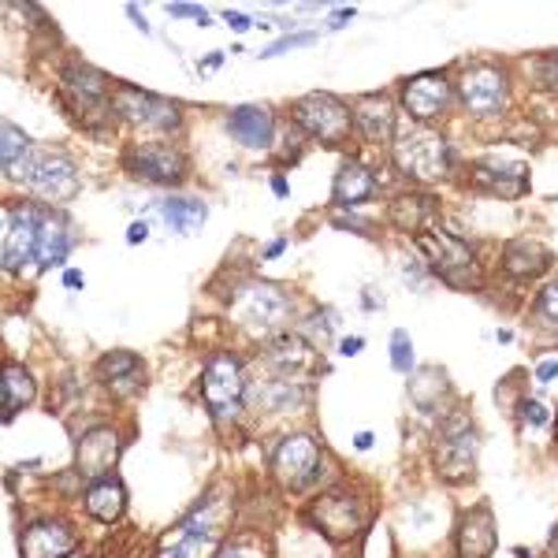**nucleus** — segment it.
<instances>
[{"label":"nucleus","instance_id":"obj_23","mask_svg":"<svg viewBox=\"0 0 558 558\" xmlns=\"http://www.w3.org/2000/svg\"><path fill=\"white\" fill-rule=\"evenodd\" d=\"M551 265H555V254L536 239H514L507 250H502V268H507V276L521 279V283L544 276Z\"/></svg>","mask_w":558,"mask_h":558},{"label":"nucleus","instance_id":"obj_25","mask_svg":"<svg viewBox=\"0 0 558 558\" xmlns=\"http://www.w3.org/2000/svg\"><path fill=\"white\" fill-rule=\"evenodd\" d=\"M83 499H86V514L94 521H101V525H116V521L123 518V510H128V492H123V484L116 481V476L94 481Z\"/></svg>","mask_w":558,"mask_h":558},{"label":"nucleus","instance_id":"obj_36","mask_svg":"<svg viewBox=\"0 0 558 558\" xmlns=\"http://www.w3.org/2000/svg\"><path fill=\"white\" fill-rule=\"evenodd\" d=\"M317 41V34H287V38H279L276 45H268L265 52H260V57H279V52H287V49H299V45H313Z\"/></svg>","mask_w":558,"mask_h":558},{"label":"nucleus","instance_id":"obj_27","mask_svg":"<svg viewBox=\"0 0 558 558\" xmlns=\"http://www.w3.org/2000/svg\"><path fill=\"white\" fill-rule=\"evenodd\" d=\"M38 395V384H34L31 368H23L20 362L4 365V380H0V402H4V417L12 421L15 413L26 410Z\"/></svg>","mask_w":558,"mask_h":558},{"label":"nucleus","instance_id":"obj_39","mask_svg":"<svg viewBox=\"0 0 558 558\" xmlns=\"http://www.w3.org/2000/svg\"><path fill=\"white\" fill-rule=\"evenodd\" d=\"M536 380L539 384H555L558 380V357H547V362L536 365Z\"/></svg>","mask_w":558,"mask_h":558},{"label":"nucleus","instance_id":"obj_2","mask_svg":"<svg viewBox=\"0 0 558 558\" xmlns=\"http://www.w3.org/2000/svg\"><path fill=\"white\" fill-rule=\"evenodd\" d=\"M391 160L399 168V175H407L410 183H439V179L451 175L454 153L444 134L417 123V128H410L407 134L395 138Z\"/></svg>","mask_w":558,"mask_h":558},{"label":"nucleus","instance_id":"obj_8","mask_svg":"<svg viewBox=\"0 0 558 558\" xmlns=\"http://www.w3.org/2000/svg\"><path fill=\"white\" fill-rule=\"evenodd\" d=\"M112 108H116V120L131 123V128H142V131L175 134L183 128V105L168 101V97H160V94H149V89L128 86V83H120L112 89Z\"/></svg>","mask_w":558,"mask_h":558},{"label":"nucleus","instance_id":"obj_10","mask_svg":"<svg viewBox=\"0 0 558 558\" xmlns=\"http://www.w3.org/2000/svg\"><path fill=\"white\" fill-rule=\"evenodd\" d=\"M417 246L428 254L432 272L444 279V283L462 287V291L476 287V254L465 239L451 235V231H421Z\"/></svg>","mask_w":558,"mask_h":558},{"label":"nucleus","instance_id":"obj_50","mask_svg":"<svg viewBox=\"0 0 558 558\" xmlns=\"http://www.w3.org/2000/svg\"><path fill=\"white\" fill-rule=\"evenodd\" d=\"M68 558H89V555H68Z\"/></svg>","mask_w":558,"mask_h":558},{"label":"nucleus","instance_id":"obj_28","mask_svg":"<svg viewBox=\"0 0 558 558\" xmlns=\"http://www.w3.org/2000/svg\"><path fill=\"white\" fill-rule=\"evenodd\" d=\"M205 216H209V209H205V202H197V197H165V202H160V220L172 231H179V235H194L205 223Z\"/></svg>","mask_w":558,"mask_h":558},{"label":"nucleus","instance_id":"obj_46","mask_svg":"<svg viewBox=\"0 0 558 558\" xmlns=\"http://www.w3.org/2000/svg\"><path fill=\"white\" fill-rule=\"evenodd\" d=\"M128 15H131V20H134V26H138V31H142V34H149V23H146V20H142V15H138V8H134V4H131V8H128Z\"/></svg>","mask_w":558,"mask_h":558},{"label":"nucleus","instance_id":"obj_35","mask_svg":"<svg viewBox=\"0 0 558 558\" xmlns=\"http://www.w3.org/2000/svg\"><path fill=\"white\" fill-rule=\"evenodd\" d=\"M216 558H268V555L260 551V544H254V539H235V544H223Z\"/></svg>","mask_w":558,"mask_h":558},{"label":"nucleus","instance_id":"obj_45","mask_svg":"<svg viewBox=\"0 0 558 558\" xmlns=\"http://www.w3.org/2000/svg\"><path fill=\"white\" fill-rule=\"evenodd\" d=\"M354 447H357V451H368V447H373V432H357Z\"/></svg>","mask_w":558,"mask_h":558},{"label":"nucleus","instance_id":"obj_41","mask_svg":"<svg viewBox=\"0 0 558 558\" xmlns=\"http://www.w3.org/2000/svg\"><path fill=\"white\" fill-rule=\"evenodd\" d=\"M149 239V223L146 220H134L131 228H128V242L131 246H138V242H146Z\"/></svg>","mask_w":558,"mask_h":558},{"label":"nucleus","instance_id":"obj_19","mask_svg":"<svg viewBox=\"0 0 558 558\" xmlns=\"http://www.w3.org/2000/svg\"><path fill=\"white\" fill-rule=\"evenodd\" d=\"M223 128H228L231 138L239 142V146L246 149H268L276 138V116L268 105H239L228 112V120H223Z\"/></svg>","mask_w":558,"mask_h":558},{"label":"nucleus","instance_id":"obj_16","mask_svg":"<svg viewBox=\"0 0 558 558\" xmlns=\"http://www.w3.org/2000/svg\"><path fill=\"white\" fill-rule=\"evenodd\" d=\"M116 458H120V432L97 425V428H89L86 436H78L75 473L94 484V481H101V476H112Z\"/></svg>","mask_w":558,"mask_h":558},{"label":"nucleus","instance_id":"obj_44","mask_svg":"<svg viewBox=\"0 0 558 558\" xmlns=\"http://www.w3.org/2000/svg\"><path fill=\"white\" fill-rule=\"evenodd\" d=\"M64 283H68V287H86V276L78 272V268H68V272H64Z\"/></svg>","mask_w":558,"mask_h":558},{"label":"nucleus","instance_id":"obj_47","mask_svg":"<svg viewBox=\"0 0 558 558\" xmlns=\"http://www.w3.org/2000/svg\"><path fill=\"white\" fill-rule=\"evenodd\" d=\"M272 191H276L279 197H287V191H291V186H287V179H283V175H276V179H272Z\"/></svg>","mask_w":558,"mask_h":558},{"label":"nucleus","instance_id":"obj_42","mask_svg":"<svg viewBox=\"0 0 558 558\" xmlns=\"http://www.w3.org/2000/svg\"><path fill=\"white\" fill-rule=\"evenodd\" d=\"M362 347H365V339H362V336H350V339H343V343H339V354H343V357H354V354H362Z\"/></svg>","mask_w":558,"mask_h":558},{"label":"nucleus","instance_id":"obj_12","mask_svg":"<svg viewBox=\"0 0 558 558\" xmlns=\"http://www.w3.org/2000/svg\"><path fill=\"white\" fill-rule=\"evenodd\" d=\"M41 213L34 205H4V231H0V257L4 272H20L26 260L38 257Z\"/></svg>","mask_w":558,"mask_h":558},{"label":"nucleus","instance_id":"obj_18","mask_svg":"<svg viewBox=\"0 0 558 558\" xmlns=\"http://www.w3.org/2000/svg\"><path fill=\"white\" fill-rule=\"evenodd\" d=\"M354 112V131L368 146H395V105L387 94H365L350 105Z\"/></svg>","mask_w":558,"mask_h":558},{"label":"nucleus","instance_id":"obj_26","mask_svg":"<svg viewBox=\"0 0 558 558\" xmlns=\"http://www.w3.org/2000/svg\"><path fill=\"white\" fill-rule=\"evenodd\" d=\"M432 213H436V197L417 194V191H402L387 202V220L399 231H413V235H421V223H425Z\"/></svg>","mask_w":558,"mask_h":558},{"label":"nucleus","instance_id":"obj_20","mask_svg":"<svg viewBox=\"0 0 558 558\" xmlns=\"http://www.w3.org/2000/svg\"><path fill=\"white\" fill-rule=\"evenodd\" d=\"M499 547V529L488 507H473L470 514H462L458 521V536H454V551L458 558H492Z\"/></svg>","mask_w":558,"mask_h":558},{"label":"nucleus","instance_id":"obj_5","mask_svg":"<svg viewBox=\"0 0 558 558\" xmlns=\"http://www.w3.org/2000/svg\"><path fill=\"white\" fill-rule=\"evenodd\" d=\"M291 116H294V128L302 134H310V138H317L320 146H328V149L347 146L350 131H354V112H350V105L336 94H320V89L299 97V101L291 105Z\"/></svg>","mask_w":558,"mask_h":558},{"label":"nucleus","instance_id":"obj_7","mask_svg":"<svg viewBox=\"0 0 558 558\" xmlns=\"http://www.w3.org/2000/svg\"><path fill=\"white\" fill-rule=\"evenodd\" d=\"M202 399L216 421H235L246 399V373L231 350H216L202 368Z\"/></svg>","mask_w":558,"mask_h":558},{"label":"nucleus","instance_id":"obj_31","mask_svg":"<svg viewBox=\"0 0 558 558\" xmlns=\"http://www.w3.org/2000/svg\"><path fill=\"white\" fill-rule=\"evenodd\" d=\"M310 399V391L302 387V380H291V376H279V380L272 384H265L257 391V402L265 410H272V413H283V410H294L299 402Z\"/></svg>","mask_w":558,"mask_h":558},{"label":"nucleus","instance_id":"obj_24","mask_svg":"<svg viewBox=\"0 0 558 558\" xmlns=\"http://www.w3.org/2000/svg\"><path fill=\"white\" fill-rule=\"evenodd\" d=\"M71 246H75V235H71V223L64 216H57L52 209L41 213V235H38V268H52L64 265Z\"/></svg>","mask_w":558,"mask_h":558},{"label":"nucleus","instance_id":"obj_32","mask_svg":"<svg viewBox=\"0 0 558 558\" xmlns=\"http://www.w3.org/2000/svg\"><path fill=\"white\" fill-rule=\"evenodd\" d=\"M31 138H26V131L15 128L12 120H4V142H0V165H4V175L8 179H20L23 165L31 160Z\"/></svg>","mask_w":558,"mask_h":558},{"label":"nucleus","instance_id":"obj_9","mask_svg":"<svg viewBox=\"0 0 558 558\" xmlns=\"http://www.w3.org/2000/svg\"><path fill=\"white\" fill-rule=\"evenodd\" d=\"M120 165L123 172H131L134 179L153 186H175L191 172V160H186V153L175 142H131L123 149Z\"/></svg>","mask_w":558,"mask_h":558},{"label":"nucleus","instance_id":"obj_29","mask_svg":"<svg viewBox=\"0 0 558 558\" xmlns=\"http://www.w3.org/2000/svg\"><path fill=\"white\" fill-rule=\"evenodd\" d=\"M268 362H272L283 376L299 380V373H305V368L313 365V350H310V343H302L299 336H279L272 350H268Z\"/></svg>","mask_w":558,"mask_h":558},{"label":"nucleus","instance_id":"obj_40","mask_svg":"<svg viewBox=\"0 0 558 558\" xmlns=\"http://www.w3.org/2000/svg\"><path fill=\"white\" fill-rule=\"evenodd\" d=\"M223 23H228V26H231V31H235V34H246L250 26H254V23L246 20V15H242V12H231V8H228V12H223Z\"/></svg>","mask_w":558,"mask_h":558},{"label":"nucleus","instance_id":"obj_17","mask_svg":"<svg viewBox=\"0 0 558 558\" xmlns=\"http://www.w3.org/2000/svg\"><path fill=\"white\" fill-rule=\"evenodd\" d=\"M23 558H68L75 555V529L64 518H41L31 521L20 536Z\"/></svg>","mask_w":558,"mask_h":558},{"label":"nucleus","instance_id":"obj_48","mask_svg":"<svg viewBox=\"0 0 558 558\" xmlns=\"http://www.w3.org/2000/svg\"><path fill=\"white\" fill-rule=\"evenodd\" d=\"M283 246H287V242H283V239H276L272 246L265 250V257H276V254H283Z\"/></svg>","mask_w":558,"mask_h":558},{"label":"nucleus","instance_id":"obj_22","mask_svg":"<svg viewBox=\"0 0 558 558\" xmlns=\"http://www.w3.org/2000/svg\"><path fill=\"white\" fill-rule=\"evenodd\" d=\"M97 373H101V380L108 384V391L120 395V399H131V395L142 391V384H146V368H142L138 354H131V350H112L108 357H101Z\"/></svg>","mask_w":558,"mask_h":558},{"label":"nucleus","instance_id":"obj_13","mask_svg":"<svg viewBox=\"0 0 558 558\" xmlns=\"http://www.w3.org/2000/svg\"><path fill=\"white\" fill-rule=\"evenodd\" d=\"M272 473L287 492H302L320 473V444L313 436H287L272 454Z\"/></svg>","mask_w":558,"mask_h":558},{"label":"nucleus","instance_id":"obj_4","mask_svg":"<svg viewBox=\"0 0 558 558\" xmlns=\"http://www.w3.org/2000/svg\"><path fill=\"white\" fill-rule=\"evenodd\" d=\"M294 310V299L276 283H242L231 299V317L242 331H250L254 339H265L287 324Z\"/></svg>","mask_w":558,"mask_h":558},{"label":"nucleus","instance_id":"obj_14","mask_svg":"<svg viewBox=\"0 0 558 558\" xmlns=\"http://www.w3.org/2000/svg\"><path fill=\"white\" fill-rule=\"evenodd\" d=\"M473 458H476V432L462 413H454L436 432V465L447 481H465V476H473Z\"/></svg>","mask_w":558,"mask_h":558},{"label":"nucleus","instance_id":"obj_3","mask_svg":"<svg viewBox=\"0 0 558 558\" xmlns=\"http://www.w3.org/2000/svg\"><path fill=\"white\" fill-rule=\"evenodd\" d=\"M458 105H462L465 116L473 120H492V116H502L510 105V71L502 64H492V60H476V64H465L458 71L454 83Z\"/></svg>","mask_w":558,"mask_h":558},{"label":"nucleus","instance_id":"obj_11","mask_svg":"<svg viewBox=\"0 0 558 558\" xmlns=\"http://www.w3.org/2000/svg\"><path fill=\"white\" fill-rule=\"evenodd\" d=\"M399 101L410 112V120L428 128L432 120L447 116V108L454 101V83L447 78V71H421V75H410L399 86Z\"/></svg>","mask_w":558,"mask_h":558},{"label":"nucleus","instance_id":"obj_30","mask_svg":"<svg viewBox=\"0 0 558 558\" xmlns=\"http://www.w3.org/2000/svg\"><path fill=\"white\" fill-rule=\"evenodd\" d=\"M476 183L492 194L518 197L529 186V179H525V168L521 165H481L476 168Z\"/></svg>","mask_w":558,"mask_h":558},{"label":"nucleus","instance_id":"obj_15","mask_svg":"<svg viewBox=\"0 0 558 558\" xmlns=\"http://www.w3.org/2000/svg\"><path fill=\"white\" fill-rule=\"evenodd\" d=\"M310 518L328 539L347 544V539L362 529V502H357L347 488H339V492L320 495V499L310 507Z\"/></svg>","mask_w":558,"mask_h":558},{"label":"nucleus","instance_id":"obj_33","mask_svg":"<svg viewBox=\"0 0 558 558\" xmlns=\"http://www.w3.org/2000/svg\"><path fill=\"white\" fill-rule=\"evenodd\" d=\"M391 365H395V373H402V376H410V368H413V343L402 328L391 336Z\"/></svg>","mask_w":558,"mask_h":558},{"label":"nucleus","instance_id":"obj_21","mask_svg":"<svg viewBox=\"0 0 558 558\" xmlns=\"http://www.w3.org/2000/svg\"><path fill=\"white\" fill-rule=\"evenodd\" d=\"M373 194H376L373 168H365L362 160L347 157L336 172V183H331V202H336L339 209H357V205H365Z\"/></svg>","mask_w":558,"mask_h":558},{"label":"nucleus","instance_id":"obj_37","mask_svg":"<svg viewBox=\"0 0 558 558\" xmlns=\"http://www.w3.org/2000/svg\"><path fill=\"white\" fill-rule=\"evenodd\" d=\"M168 15H175V20H197V26H213L209 12L194 4H168Z\"/></svg>","mask_w":558,"mask_h":558},{"label":"nucleus","instance_id":"obj_38","mask_svg":"<svg viewBox=\"0 0 558 558\" xmlns=\"http://www.w3.org/2000/svg\"><path fill=\"white\" fill-rule=\"evenodd\" d=\"M521 417H525L529 425H547V410L539 407V402H533V399L521 402Z\"/></svg>","mask_w":558,"mask_h":558},{"label":"nucleus","instance_id":"obj_49","mask_svg":"<svg viewBox=\"0 0 558 558\" xmlns=\"http://www.w3.org/2000/svg\"><path fill=\"white\" fill-rule=\"evenodd\" d=\"M223 64V52H213V57L209 60H205V64L202 68H220Z\"/></svg>","mask_w":558,"mask_h":558},{"label":"nucleus","instance_id":"obj_1","mask_svg":"<svg viewBox=\"0 0 558 558\" xmlns=\"http://www.w3.org/2000/svg\"><path fill=\"white\" fill-rule=\"evenodd\" d=\"M60 101L86 131H97L101 123L116 120L112 108V83H108L105 71L83 64V60H71V64L60 71Z\"/></svg>","mask_w":558,"mask_h":558},{"label":"nucleus","instance_id":"obj_6","mask_svg":"<svg viewBox=\"0 0 558 558\" xmlns=\"http://www.w3.org/2000/svg\"><path fill=\"white\" fill-rule=\"evenodd\" d=\"M23 191L31 197H38L45 205H68L75 202L78 191H83V179H78V168L68 153H31V160L20 172Z\"/></svg>","mask_w":558,"mask_h":558},{"label":"nucleus","instance_id":"obj_34","mask_svg":"<svg viewBox=\"0 0 558 558\" xmlns=\"http://www.w3.org/2000/svg\"><path fill=\"white\" fill-rule=\"evenodd\" d=\"M536 317L544 320L547 328H558V283H551L544 294H539V302H536Z\"/></svg>","mask_w":558,"mask_h":558},{"label":"nucleus","instance_id":"obj_43","mask_svg":"<svg viewBox=\"0 0 558 558\" xmlns=\"http://www.w3.org/2000/svg\"><path fill=\"white\" fill-rule=\"evenodd\" d=\"M347 20H354V8H339V12L331 15V31H339V26H347Z\"/></svg>","mask_w":558,"mask_h":558}]
</instances>
